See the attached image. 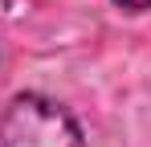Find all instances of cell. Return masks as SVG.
Returning <instances> with one entry per match:
<instances>
[{
    "label": "cell",
    "instance_id": "1",
    "mask_svg": "<svg viewBox=\"0 0 151 147\" xmlns=\"http://www.w3.org/2000/svg\"><path fill=\"white\" fill-rule=\"evenodd\" d=\"M0 147H86V139L57 102L21 94L0 119Z\"/></svg>",
    "mask_w": 151,
    "mask_h": 147
},
{
    "label": "cell",
    "instance_id": "2",
    "mask_svg": "<svg viewBox=\"0 0 151 147\" xmlns=\"http://www.w3.org/2000/svg\"><path fill=\"white\" fill-rule=\"evenodd\" d=\"M119 4H123V8H135V12H139V8H151V0H119Z\"/></svg>",
    "mask_w": 151,
    "mask_h": 147
}]
</instances>
